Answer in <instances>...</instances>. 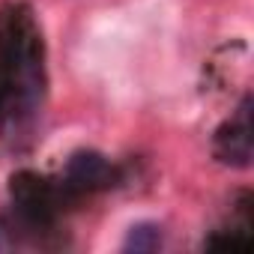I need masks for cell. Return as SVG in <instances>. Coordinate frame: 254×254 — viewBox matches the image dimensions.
Masks as SVG:
<instances>
[{"instance_id":"1","label":"cell","mask_w":254,"mask_h":254,"mask_svg":"<svg viewBox=\"0 0 254 254\" xmlns=\"http://www.w3.org/2000/svg\"><path fill=\"white\" fill-rule=\"evenodd\" d=\"M215 150H218L221 162L236 165V168H248V162H251V120H248V102H242V108L236 111V117L218 132Z\"/></svg>"},{"instance_id":"2","label":"cell","mask_w":254,"mask_h":254,"mask_svg":"<svg viewBox=\"0 0 254 254\" xmlns=\"http://www.w3.org/2000/svg\"><path fill=\"white\" fill-rule=\"evenodd\" d=\"M108 174V165L102 156L96 153H78L72 162H69V183L78 186V189H87V186H99Z\"/></svg>"},{"instance_id":"4","label":"cell","mask_w":254,"mask_h":254,"mask_svg":"<svg viewBox=\"0 0 254 254\" xmlns=\"http://www.w3.org/2000/svg\"><path fill=\"white\" fill-rule=\"evenodd\" d=\"M12 248H15V236H12L9 224L0 218V251H12Z\"/></svg>"},{"instance_id":"3","label":"cell","mask_w":254,"mask_h":254,"mask_svg":"<svg viewBox=\"0 0 254 254\" xmlns=\"http://www.w3.org/2000/svg\"><path fill=\"white\" fill-rule=\"evenodd\" d=\"M159 248H162V227L156 221L132 224L123 239V251H159Z\"/></svg>"}]
</instances>
